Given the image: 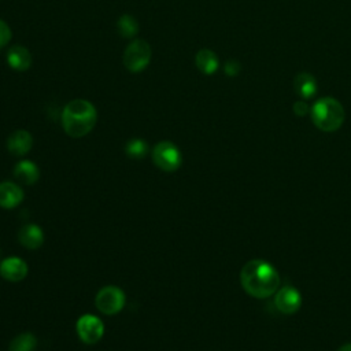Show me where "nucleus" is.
Segmentation results:
<instances>
[{
	"instance_id": "1",
	"label": "nucleus",
	"mask_w": 351,
	"mask_h": 351,
	"mask_svg": "<svg viewBox=\"0 0 351 351\" xmlns=\"http://www.w3.org/2000/svg\"><path fill=\"white\" fill-rule=\"evenodd\" d=\"M243 289L252 298L266 299L280 287V276L273 265L262 259L248 261L240 271Z\"/></svg>"
},
{
	"instance_id": "2",
	"label": "nucleus",
	"mask_w": 351,
	"mask_h": 351,
	"mask_svg": "<svg viewBox=\"0 0 351 351\" xmlns=\"http://www.w3.org/2000/svg\"><path fill=\"white\" fill-rule=\"evenodd\" d=\"M97 119L95 106L85 99L69 101L62 111V125L64 132L74 138L86 136Z\"/></svg>"
},
{
	"instance_id": "3",
	"label": "nucleus",
	"mask_w": 351,
	"mask_h": 351,
	"mask_svg": "<svg viewBox=\"0 0 351 351\" xmlns=\"http://www.w3.org/2000/svg\"><path fill=\"white\" fill-rule=\"evenodd\" d=\"M313 123L322 132H335L344 122V108L333 97H322L311 108Z\"/></svg>"
},
{
	"instance_id": "4",
	"label": "nucleus",
	"mask_w": 351,
	"mask_h": 351,
	"mask_svg": "<svg viewBox=\"0 0 351 351\" xmlns=\"http://www.w3.org/2000/svg\"><path fill=\"white\" fill-rule=\"evenodd\" d=\"M151 60V47L144 40L132 41L123 52V64L132 73L144 70Z\"/></svg>"
},
{
	"instance_id": "5",
	"label": "nucleus",
	"mask_w": 351,
	"mask_h": 351,
	"mask_svg": "<svg viewBox=\"0 0 351 351\" xmlns=\"http://www.w3.org/2000/svg\"><path fill=\"white\" fill-rule=\"evenodd\" d=\"M95 304L97 310L101 311L103 314H107V315L117 314L122 310L125 304V293L118 287H114V285L104 287L97 292L95 298Z\"/></svg>"
},
{
	"instance_id": "6",
	"label": "nucleus",
	"mask_w": 351,
	"mask_h": 351,
	"mask_svg": "<svg viewBox=\"0 0 351 351\" xmlns=\"http://www.w3.org/2000/svg\"><path fill=\"white\" fill-rule=\"evenodd\" d=\"M152 159L159 169L165 171H174L181 165V152L173 143L160 141L152 149Z\"/></svg>"
},
{
	"instance_id": "7",
	"label": "nucleus",
	"mask_w": 351,
	"mask_h": 351,
	"mask_svg": "<svg viewBox=\"0 0 351 351\" xmlns=\"http://www.w3.org/2000/svg\"><path fill=\"white\" fill-rule=\"evenodd\" d=\"M77 333L84 343L93 344L101 339L104 333V325L96 315L85 314L77 321Z\"/></svg>"
},
{
	"instance_id": "8",
	"label": "nucleus",
	"mask_w": 351,
	"mask_h": 351,
	"mask_svg": "<svg viewBox=\"0 0 351 351\" xmlns=\"http://www.w3.org/2000/svg\"><path fill=\"white\" fill-rule=\"evenodd\" d=\"M274 306L282 314H295L302 306V295L292 285H284L274 293Z\"/></svg>"
},
{
	"instance_id": "9",
	"label": "nucleus",
	"mask_w": 351,
	"mask_h": 351,
	"mask_svg": "<svg viewBox=\"0 0 351 351\" xmlns=\"http://www.w3.org/2000/svg\"><path fill=\"white\" fill-rule=\"evenodd\" d=\"M0 274L8 281H21L27 274V265L18 256H8L0 263Z\"/></svg>"
},
{
	"instance_id": "10",
	"label": "nucleus",
	"mask_w": 351,
	"mask_h": 351,
	"mask_svg": "<svg viewBox=\"0 0 351 351\" xmlns=\"http://www.w3.org/2000/svg\"><path fill=\"white\" fill-rule=\"evenodd\" d=\"M33 145V137L26 130H15L7 138V148L15 156H22L30 151Z\"/></svg>"
},
{
	"instance_id": "11",
	"label": "nucleus",
	"mask_w": 351,
	"mask_h": 351,
	"mask_svg": "<svg viewBox=\"0 0 351 351\" xmlns=\"http://www.w3.org/2000/svg\"><path fill=\"white\" fill-rule=\"evenodd\" d=\"M7 63L12 70L25 71L32 66V55L27 48L22 45H12L5 55Z\"/></svg>"
},
{
	"instance_id": "12",
	"label": "nucleus",
	"mask_w": 351,
	"mask_h": 351,
	"mask_svg": "<svg viewBox=\"0 0 351 351\" xmlns=\"http://www.w3.org/2000/svg\"><path fill=\"white\" fill-rule=\"evenodd\" d=\"M18 240L19 243L27 248V250H36L41 247L44 241V233L40 226L36 223H27L23 225L18 232Z\"/></svg>"
},
{
	"instance_id": "13",
	"label": "nucleus",
	"mask_w": 351,
	"mask_h": 351,
	"mask_svg": "<svg viewBox=\"0 0 351 351\" xmlns=\"http://www.w3.org/2000/svg\"><path fill=\"white\" fill-rule=\"evenodd\" d=\"M23 200V191L11 181L0 182V207L12 208Z\"/></svg>"
},
{
	"instance_id": "14",
	"label": "nucleus",
	"mask_w": 351,
	"mask_h": 351,
	"mask_svg": "<svg viewBox=\"0 0 351 351\" xmlns=\"http://www.w3.org/2000/svg\"><path fill=\"white\" fill-rule=\"evenodd\" d=\"M293 88L302 99H310L317 92V81L308 73H299L293 80Z\"/></svg>"
},
{
	"instance_id": "15",
	"label": "nucleus",
	"mask_w": 351,
	"mask_h": 351,
	"mask_svg": "<svg viewBox=\"0 0 351 351\" xmlns=\"http://www.w3.org/2000/svg\"><path fill=\"white\" fill-rule=\"evenodd\" d=\"M14 177L16 180H19L21 182H23V184L32 185V184H34L38 180L40 171H38V167L33 162H30V160H21L14 167Z\"/></svg>"
},
{
	"instance_id": "16",
	"label": "nucleus",
	"mask_w": 351,
	"mask_h": 351,
	"mask_svg": "<svg viewBox=\"0 0 351 351\" xmlns=\"http://www.w3.org/2000/svg\"><path fill=\"white\" fill-rule=\"evenodd\" d=\"M195 63H196V67L203 74H207V75L217 71L219 66L217 55L210 49H200L195 56Z\"/></svg>"
},
{
	"instance_id": "17",
	"label": "nucleus",
	"mask_w": 351,
	"mask_h": 351,
	"mask_svg": "<svg viewBox=\"0 0 351 351\" xmlns=\"http://www.w3.org/2000/svg\"><path fill=\"white\" fill-rule=\"evenodd\" d=\"M117 29L119 32V34L125 38H132L136 36V33L138 32V23L137 21L132 16V15H122L118 22H117Z\"/></svg>"
},
{
	"instance_id": "18",
	"label": "nucleus",
	"mask_w": 351,
	"mask_h": 351,
	"mask_svg": "<svg viewBox=\"0 0 351 351\" xmlns=\"http://www.w3.org/2000/svg\"><path fill=\"white\" fill-rule=\"evenodd\" d=\"M36 348V337L26 332L21 333L12 339L8 351H34Z\"/></svg>"
},
{
	"instance_id": "19",
	"label": "nucleus",
	"mask_w": 351,
	"mask_h": 351,
	"mask_svg": "<svg viewBox=\"0 0 351 351\" xmlns=\"http://www.w3.org/2000/svg\"><path fill=\"white\" fill-rule=\"evenodd\" d=\"M125 151L126 154L130 156V158H143L147 152V144L144 140L141 138H133L130 140L126 147H125Z\"/></svg>"
},
{
	"instance_id": "20",
	"label": "nucleus",
	"mask_w": 351,
	"mask_h": 351,
	"mask_svg": "<svg viewBox=\"0 0 351 351\" xmlns=\"http://www.w3.org/2000/svg\"><path fill=\"white\" fill-rule=\"evenodd\" d=\"M10 40H11V29L3 19H0V49L4 48L10 43Z\"/></svg>"
},
{
	"instance_id": "21",
	"label": "nucleus",
	"mask_w": 351,
	"mask_h": 351,
	"mask_svg": "<svg viewBox=\"0 0 351 351\" xmlns=\"http://www.w3.org/2000/svg\"><path fill=\"white\" fill-rule=\"evenodd\" d=\"M225 73L229 75V77H234L236 74H239L240 71V63L236 62V60H228L225 63Z\"/></svg>"
},
{
	"instance_id": "22",
	"label": "nucleus",
	"mask_w": 351,
	"mask_h": 351,
	"mask_svg": "<svg viewBox=\"0 0 351 351\" xmlns=\"http://www.w3.org/2000/svg\"><path fill=\"white\" fill-rule=\"evenodd\" d=\"M293 112L299 117H303L308 112V106L304 100H298L293 103Z\"/></svg>"
},
{
	"instance_id": "23",
	"label": "nucleus",
	"mask_w": 351,
	"mask_h": 351,
	"mask_svg": "<svg viewBox=\"0 0 351 351\" xmlns=\"http://www.w3.org/2000/svg\"><path fill=\"white\" fill-rule=\"evenodd\" d=\"M337 351H351V343H346V344L340 346V348Z\"/></svg>"
}]
</instances>
